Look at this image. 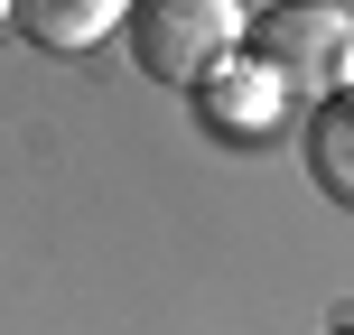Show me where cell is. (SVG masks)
<instances>
[{
	"mask_svg": "<svg viewBox=\"0 0 354 335\" xmlns=\"http://www.w3.org/2000/svg\"><path fill=\"white\" fill-rule=\"evenodd\" d=\"M243 56L289 103H326L354 84V10L345 0H270V10H252Z\"/></svg>",
	"mask_w": 354,
	"mask_h": 335,
	"instance_id": "obj_1",
	"label": "cell"
},
{
	"mask_svg": "<svg viewBox=\"0 0 354 335\" xmlns=\"http://www.w3.org/2000/svg\"><path fill=\"white\" fill-rule=\"evenodd\" d=\"M243 28H252L243 0H131V19H122L131 66L177 93H196L224 56H243Z\"/></svg>",
	"mask_w": 354,
	"mask_h": 335,
	"instance_id": "obj_2",
	"label": "cell"
},
{
	"mask_svg": "<svg viewBox=\"0 0 354 335\" xmlns=\"http://www.w3.org/2000/svg\"><path fill=\"white\" fill-rule=\"evenodd\" d=\"M196 103V122L214 131V140H233V149H252V140H280L289 131V93L270 84L261 66H252V56H224V66L205 75V84L187 93Z\"/></svg>",
	"mask_w": 354,
	"mask_h": 335,
	"instance_id": "obj_3",
	"label": "cell"
},
{
	"mask_svg": "<svg viewBox=\"0 0 354 335\" xmlns=\"http://www.w3.org/2000/svg\"><path fill=\"white\" fill-rule=\"evenodd\" d=\"M131 19V0H10V28L47 56H84Z\"/></svg>",
	"mask_w": 354,
	"mask_h": 335,
	"instance_id": "obj_4",
	"label": "cell"
},
{
	"mask_svg": "<svg viewBox=\"0 0 354 335\" xmlns=\"http://www.w3.org/2000/svg\"><path fill=\"white\" fill-rule=\"evenodd\" d=\"M299 159H308V186H317L336 214H354V93L308 103V122H299Z\"/></svg>",
	"mask_w": 354,
	"mask_h": 335,
	"instance_id": "obj_5",
	"label": "cell"
},
{
	"mask_svg": "<svg viewBox=\"0 0 354 335\" xmlns=\"http://www.w3.org/2000/svg\"><path fill=\"white\" fill-rule=\"evenodd\" d=\"M326 335H354V317H336V326H326Z\"/></svg>",
	"mask_w": 354,
	"mask_h": 335,
	"instance_id": "obj_6",
	"label": "cell"
},
{
	"mask_svg": "<svg viewBox=\"0 0 354 335\" xmlns=\"http://www.w3.org/2000/svg\"><path fill=\"white\" fill-rule=\"evenodd\" d=\"M0 28H10V0H0Z\"/></svg>",
	"mask_w": 354,
	"mask_h": 335,
	"instance_id": "obj_7",
	"label": "cell"
}]
</instances>
